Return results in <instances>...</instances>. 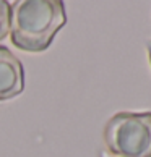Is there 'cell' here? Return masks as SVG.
Returning a JSON list of instances; mask_svg holds the SVG:
<instances>
[{"label":"cell","instance_id":"obj_1","mask_svg":"<svg viewBox=\"0 0 151 157\" xmlns=\"http://www.w3.org/2000/svg\"><path fill=\"white\" fill-rule=\"evenodd\" d=\"M67 25L62 0H18L10 5V39L25 52H44Z\"/></svg>","mask_w":151,"mask_h":157},{"label":"cell","instance_id":"obj_2","mask_svg":"<svg viewBox=\"0 0 151 157\" xmlns=\"http://www.w3.org/2000/svg\"><path fill=\"white\" fill-rule=\"evenodd\" d=\"M104 144L117 157H151V112H119L104 126Z\"/></svg>","mask_w":151,"mask_h":157},{"label":"cell","instance_id":"obj_3","mask_svg":"<svg viewBox=\"0 0 151 157\" xmlns=\"http://www.w3.org/2000/svg\"><path fill=\"white\" fill-rule=\"evenodd\" d=\"M25 89V68L20 59L5 45H0V101L20 96Z\"/></svg>","mask_w":151,"mask_h":157},{"label":"cell","instance_id":"obj_4","mask_svg":"<svg viewBox=\"0 0 151 157\" xmlns=\"http://www.w3.org/2000/svg\"><path fill=\"white\" fill-rule=\"evenodd\" d=\"M10 31V3L0 0V40L8 36Z\"/></svg>","mask_w":151,"mask_h":157},{"label":"cell","instance_id":"obj_5","mask_svg":"<svg viewBox=\"0 0 151 157\" xmlns=\"http://www.w3.org/2000/svg\"><path fill=\"white\" fill-rule=\"evenodd\" d=\"M148 55H149V63H151V40L148 42Z\"/></svg>","mask_w":151,"mask_h":157}]
</instances>
